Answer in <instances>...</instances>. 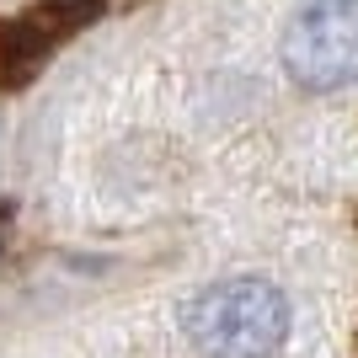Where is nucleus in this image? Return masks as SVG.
<instances>
[{
	"label": "nucleus",
	"instance_id": "7ed1b4c3",
	"mask_svg": "<svg viewBox=\"0 0 358 358\" xmlns=\"http://www.w3.org/2000/svg\"><path fill=\"white\" fill-rule=\"evenodd\" d=\"M59 22L54 16H16V22H0V86H22L38 64H43L48 43H54Z\"/></svg>",
	"mask_w": 358,
	"mask_h": 358
},
{
	"label": "nucleus",
	"instance_id": "f257e3e1",
	"mask_svg": "<svg viewBox=\"0 0 358 358\" xmlns=\"http://www.w3.org/2000/svg\"><path fill=\"white\" fill-rule=\"evenodd\" d=\"M289 294L268 278H220L182 305V331L209 358H268L289 337Z\"/></svg>",
	"mask_w": 358,
	"mask_h": 358
},
{
	"label": "nucleus",
	"instance_id": "f03ea898",
	"mask_svg": "<svg viewBox=\"0 0 358 358\" xmlns=\"http://www.w3.org/2000/svg\"><path fill=\"white\" fill-rule=\"evenodd\" d=\"M284 70L305 91L358 80V0H305L284 27Z\"/></svg>",
	"mask_w": 358,
	"mask_h": 358
}]
</instances>
